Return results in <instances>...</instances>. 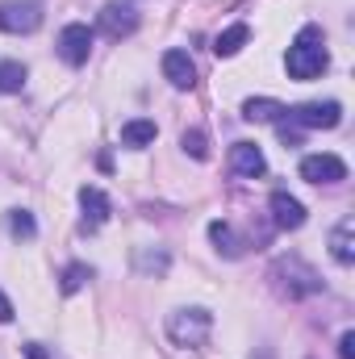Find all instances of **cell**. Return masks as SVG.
<instances>
[{
	"label": "cell",
	"mask_w": 355,
	"mask_h": 359,
	"mask_svg": "<svg viewBox=\"0 0 355 359\" xmlns=\"http://www.w3.org/2000/svg\"><path fill=\"white\" fill-rule=\"evenodd\" d=\"M155 138H159V126H155L151 117H134V121L121 126V147H130V151H142V147H151Z\"/></svg>",
	"instance_id": "obj_17"
},
{
	"label": "cell",
	"mask_w": 355,
	"mask_h": 359,
	"mask_svg": "<svg viewBox=\"0 0 355 359\" xmlns=\"http://www.w3.org/2000/svg\"><path fill=\"white\" fill-rule=\"evenodd\" d=\"M284 117H288V126H297V130H335V126L343 121V104H339V100H309V104L288 109Z\"/></svg>",
	"instance_id": "obj_4"
},
{
	"label": "cell",
	"mask_w": 355,
	"mask_h": 359,
	"mask_svg": "<svg viewBox=\"0 0 355 359\" xmlns=\"http://www.w3.org/2000/svg\"><path fill=\"white\" fill-rule=\"evenodd\" d=\"M230 172L243 180H260L267 172V159L255 142H234L230 147Z\"/></svg>",
	"instance_id": "obj_11"
},
{
	"label": "cell",
	"mask_w": 355,
	"mask_h": 359,
	"mask_svg": "<svg viewBox=\"0 0 355 359\" xmlns=\"http://www.w3.org/2000/svg\"><path fill=\"white\" fill-rule=\"evenodd\" d=\"M251 359H272V351H255V355H251Z\"/></svg>",
	"instance_id": "obj_26"
},
{
	"label": "cell",
	"mask_w": 355,
	"mask_h": 359,
	"mask_svg": "<svg viewBox=\"0 0 355 359\" xmlns=\"http://www.w3.org/2000/svg\"><path fill=\"white\" fill-rule=\"evenodd\" d=\"M180 147H184V155H192V159H209V138H205V130H184L180 134Z\"/></svg>",
	"instance_id": "obj_22"
},
{
	"label": "cell",
	"mask_w": 355,
	"mask_h": 359,
	"mask_svg": "<svg viewBox=\"0 0 355 359\" xmlns=\"http://www.w3.org/2000/svg\"><path fill=\"white\" fill-rule=\"evenodd\" d=\"M163 80L180 92L196 88V63H192L188 50H168V55H163Z\"/></svg>",
	"instance_id": "obj_10"
},
{
	"label": "cell",
	"mask_w": 355,
	"mask_h": 359,
	"mask_svg": "<svg viewBox=\"0 0 355 359\" xmlns=\"http://www.w3.org/2000/svg\"><path fill=\"white\" fill-rule=\"evenodd\" d=\"M25 80H29L25 63H17V59H0V92H4V96L21 92L25 88Z\"/></svg>",
	"instance_id": "obj_19"
},
{
	"label": "cell",
	"mask_w": 355,
	"mask_h": 359,
	"mask_svg": "<svg viewBox=\"0 0 355 359\" xmlns=\"http://www.w3.org/2000/svg\"><path fill=\"white\" fill-rule=\"evenodd\" d=\"M267 209H272L276 230H301V226H305V205H301L297 196H288L284 188L267 196Z\"/></svg>",
	"instance_id": "obj_9"
},
{
	"label": "cell",
	"mask_w": 355,
	"mask_h": 359,
	"mask_svg": "<svg viewBox=\"0 0 355 359\" xmlns=\"http://www.w3.org/2000/svg\"><path fill=\"white\" fill-rule=\"evenodd\" d=\"M92 34L84 21H72V25H63L59 29V59L67 63V67H84L88 63V55H92Z\"/></svg>",
	"instance_id": "obj_6"
},
{
	"label": "cell",
	"mask_w": 355,
	"mask_h": 359,
	"mask_svg": "<svg viewBox=\"0 0 355 359\" xmlns=\"http://www.w3.org/2000/svg\"><path fill=\"white\" fill-rule=\"evenodd\" d=\"M42 25L38 0H0V34H34Z\"/></svg>",
	"instance_id": "obj_5"
},
{
	"label": "cell",
	"mask_w": 355,
	"mask_h": 359,
	"mask_svg": "<svg viewBox=\"0 0 355 359\" xmlns=\"http://www.w3.org/2000/svg\"><path fill=\"white\" fill-rule=\"evenodd\" d=\"M326 63H330V55H326V38H322V29H318V25H305V29L293 38L288 55H284L288 76H293V80H318V76L326 72Z\"/></svg>",
	"instance_id": "obj_2"
},
{
	"label": "cell",
	"mask_w": 355,
	"mask_h": 359,
	"mask_svg": "<svg viewBox=\"0 0 355 359\" xmlns=\"http://www.w3.org/2000/svg\"><path fill=\"white\" fill-rule=\"evenodd\" d=\"M134 271L138 276H151V280H159V276H168L172 268V255L163 251V247H134Z\"/></svg>",
	"instance_id": "obj_14"
},
{
	"label": "cell",
	"mask_w": 355,
	"mask_h": 359,
	"mask_svg": "<svg viewBox=\"0 0 355 359\" xmlns=\"http://www.w3.org/2000/svg\"><path fill=\"white\" fill-rule=\"evenodd\" d=\"M4 226H8V234H13V238H25V243L38 234V222H34V213H29V209H8Z\"/></svg>",
	"instance_id": "obj_20"
},
{
	"label": "cell",
	"mask_w": 355,
	"mask_h": 359,
	"mask_svg": "<svg viewBox=\"0 0 355 359\" xmlns=\"http://www.w3.org/2000/svg\"><path fill=\"white\" fill-rule=\"evenodd\" d=\"M25 355H29V359H51L42 347H38V343H29V347H25Z\"/></svg>",
	"instance_id": "obj_25"
},
{
	"label": "cell",
	"mask_w": 355,
	"mask_h": 359,
	"mask_svg": "<svg viewBox=\"0 0 355 359\" xmlns=\"http://www.w3.org/2000/svg\"><path fill=\"white\" fill-rule=\"evenodd\" d=\"M209 334H213V313L201 309V305L176 309V313L168 318V339H172L176 347H184V351H201V347L209 343Z\"/></svg>",
	"instance_id": "obj_3"
},
{
	"label": "cell",
	"mask_w": 355,
	"mask_h": 359,
	"mask_svg": "<svg viewBox=\"0 0 355 359\" xmlns=\"http://www.w3.org/2000/svg\"><path fill=\"white\" fill-rule=\"evenodd\" d=\"M301 180H309V184H339V180H347V163L339 155H305L301 159Z\"/></svg>",
	"instance_id": "obj_8"
},
{
	"label": "cell",
	"mask_w": 355,
	"mask_h": 359,
	"mask_svg": "<svg viewBox=\"0 0 355 359\" xmlns=\"http://www.w3.org/2000/svg\"><path fill=\"white\" fill-rule=\"evenodd\" d=\"M339 359H355V330H343V339H339Z\"/></svg>",
	"instance_id": "obj_23"
},
{
	"label": "cell",
	"mask_w": 355,
	"mask_h": 359,
	"mask_svg": "<svg viewBox=\"0 0 355 359\" xmlns=\"http://www.w3.org/2000/svg\"><path fill=\"white\" fill-rule=\"evenodd\" d=\"M284 113H288V104H280L272 96H251L243 104V117L247 121H284Z\"/></svg>",
	"instance_id": "obj_18"
},
{
	"label": "cell",
	"mask_w": 355,
	"mask_h": 359,
	"mask_svg": "<svg viewBox=\"0 0 355 359\" xmlns=\"http://www.w3.org/2000/svg\"><path fill=\"white\" fill-rule=\"evenodd\" d=\"M96 29L105 34V38H113V42H121V38H130L134 29H138V13L130 8V4H105L100 13H96Z\"/></svg>",
	"instance_id": "obj_7"
},
{
	"label": "cell",
	"mask_w": 355,
	"mask_h": 359,
	"mask_svg": "<svg viewBox=\"0 0 355 359\" xmlns=\"http://www.w3.org/2000/svg\"><path fill=\"white\" fill-rule=\"evenodd\" d=\"M209 243H213L217 255H226V259H243V251H247L243 234H239L230 222H209Z\"/></svg>",
	"instance_id": "obj_13"
},
{
	"label": "cell",
	"mask_w": 355,
	"mask_h": 359,
	"mask_svg": "<svg viewBox=\"0 0 355 359\" xmlns=\"http://www.w3.org/2000/svg\"><path fill=\"white\" fill-rule=\"evenodd\" d=\"M80 209H84V222H80V226L92 234V230H100V226L109 222V209H113V205H109V196H105L96 184H84V188H80Z\"/></svg>",
	"instance_id": "obj_12"
},
{
	"label": "cell",
	"mask_w": 355,
	"mask_h": 359,
	"mask_svg": "<svg viewBox=\"0 0 355 359\" xmlns=\"http://www.w3.org/2000/svg\"><path fill=\"white\" fill-rule=\"evenodd\" d=\"M330 255H335V264H343V268L355 264V217H343V222L330 230Z\"/></svg>",
	"instance_id": "obj_15"
},
{
	"label": "cell",
	"mask_w": 355,
	"mask_h": 359,
	"mask_svg": "<svg viewBox=\"0 0 355 359\" xmlns=\"http://www.w3.org/2000/svg\"><path fill=\"white\" fill-rule=\"evenodd\" d=\"M88 280H92V268H88V264H67V268H63V276H59V288L72 297V292H80Z\"/></svg>",
	"instance_id": "obj_21"
},
{
	"label": "cell",
	"mask_w": 355,
	"mask_h": 359,
	"mask_svg": "<svg viewBox=\"0 0 355 359\" xmlns=\"http://www.w3.org/2000/svg\"><path fill=\"white\" fill-rule=\"evenodd\" d=\"M4 322H13V301L0 292V326H4Z\"/></svg>",
	"instance_id": "obj_24"
},
{
	"label": "cell",
	"mask_w": 355,
	"mask_h": 359,
	"mask_svg": "<svg viewBox=\"0 0 355 359\" xmlns=\"http://www.w3.org/2000/svg\"><path fill=\"white\" fill-rule=\"evenodd\" d=\"M247 42H251V25H247V21H234L230 29H222V34L213 38V55H217V59H234Z\"/></svg>",
	"instance_id": "obj_16"
},
{
	"label": "cell",
	"mask_w": 355,
	"mask_h": 359,
	"mask_svg": "<svg viewBox=\"0 0 355 359\" xmlns=\"http://www.w3.org/2000/svg\"><path fill=\"white\" fill-rule=\"evenodd\" d=\"M267 284L276 297L284 301H305V297H318L322 292V276L309 268L301 255H280L272 268H267Z\"/></svg>",
	"instance_id": "obj_1"
}]
</instances>
